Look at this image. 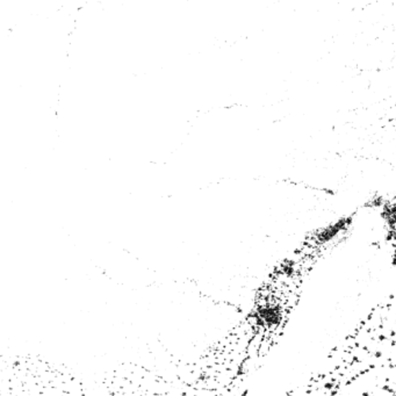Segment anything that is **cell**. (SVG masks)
<instances>
[{
	"label": "cell",
	"instance_id": "1",
	"mask_svg": "<svg viewBox=\"0 0 396 396\" xmlns=\"http://www.w3.org/2000/svg\"><path fill=\"white\" fill-rule=\"evenodd\" d=\"M284 310L277 302H265L256 312V321L261 328L272 329L283 321Z\"/></svg>",
	"mask_w": 396,
	"mask_h": 396
}]
</instances>
